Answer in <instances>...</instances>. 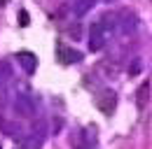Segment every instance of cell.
I'll list each match as a JSON object with an SVG mask.
<instances>
[{"label": "cell", "mask_w": 152, "mask_h": 149, "mask_svg": "<svg viewBox=\"0 0 152 149\" xmlns=\"http://www.w3.org/2000/svg\"><path fill=\"white\" fill-rule=\"evenodd\" d=\"M12 79V65L7 61H0V84H7Z\"/></svg>", "instance_id": "cell-10"}, {"label": "cell", "mask_w": 152, "mask_h": 149, "mask_svg": "<svg viewBox=\"0 0 152 149\" xmlns=\"http://www.w3.org/2000/svg\"><path fill=\"white\" fill-rule=\"evenodd\" d=\"M14 112L19 114V116H33L35 114V100L28 95V93H17V98H14Z\"/></svg>", "instance_id": "cell-2"}, {"label": "cell", "mask_w": 152, "mask_h": 149, "mask_svg": "<svg viewBox=\"0 0 152 149\" xmlns=\"http://www.w3.org/2000/svg\"><path fill=\"white\" fill-rule=\"evenodd\" d=\"M42 142H45V140H40V137H35V135H28V137H21L19 149H40Z\"/></svg>", "instance_id": "cell-9"}, {"label": "cell", "mask_w": 152, "mask_h": 149, "mask_svg": "<svg viewBox=\"0 0 152 149\" xmlns=\"http://www.w3.org/2000/svg\"><path fill=\"white\" fill-rule=\"evenodd\" d=\"M0 130H2L7 137H19V135H21L19 124L12 121V119H5V116H0Z\"/></svg>", "instance_id": "cell-7"}, {"label": "cell", "mask_w": 152, "mask_h": 149, "mask_svg": "<svg viewBox=\"0 0 152 149\" xmlns=\"http://www.w3.org/2000/svg\"><path fill=\"white\" fill-rule=\"evenodd\" d=\"M19 21H21V26H28V12H21V14H19Z\"/></svg>", "instance_id": "cell-14"}, {"label": "cell", "mask_w": 152, "mask_h": 149, "mask_svg": "<svg viewBox=\"0 0 152 149\" xmlns=\"http://www.w3.org/2000/svg\"><path fill=\"white\" fill-rule=\"evenodd\" d=\"M119 30L124 33V35H131L133 30H136V26H138V19H136V14L133 12H124L122 14V19H119Z\"/></svg>", "instance_id": "cell-6"}, {"label": "cell", "mask_w": 152, "mask_h": 149, "mask_svg": "<svg viewBox=\"0 0 152 149\" xmlns=\"http://www.w3.org/2000/svg\"><path fill=\"white\" fill-rule=\"evenodd\" d=\"M56 54H58V61H61L63 65H70V63H80V61H82V54H80V51H73V49L66 47V44H58Z\"/></svg>", "instance_id": "cell-5"}, {"label": "cell", "mask_w": 152, "mask_h": 149, "mask_svg": "<svg viewBox=\"0 0 152 149\" xmlns=\"http://www.w3.org/2000/svg\"><path fill=\"white\" fill-rule=\"evenodd\" d=\"M94 2H96V0H77V5H75V14H77V17L87 14V12L94 7Z\"/></svg>", "instance_id": "cell-11"}, {"label": "cell", "mask_w": 152, "mask_h": 149, "mask_svg": "<svg viewBox=\"0 0 152 149\" xmlns=\"http://www.w3.org/2000/svg\"><path fill=\"white\" fill-rule=\"evenodd\" d=\"M68 35L73 37V40H82V26H80V23H73V26L68 28Z\"/></svg>", "instance_id": "cell-12"}, {"label": "cell", "mask_w": 152, "mask_h": 149, "mask_svg": "<svg viewBox=\"0 0 152 149\" xmlns=\"http://www.w3.org/2000/svg\"><path fill=\"white\" fill-rule=\"evenodd\" d=\"M94 103H96V107H98V112H103V114H113L115 107H117V93H115L113 89H103V91L96 93Z\"/></svg>", "instance_id": "cell-1"}, {"label": "cell", "mask_w": 152, "mask_h": 149, "mask_svg": "<svg viewBox=\"0 0 152 149\" xmlns=\"http://www.w3.org/2000/svg\"><path fill=\"white\" fill-rule=\"evenodd\" d=\"M17 63L23 68L26 74H33L35 68H38V58H35L33 51H19V54H17Z\"/></svg>", "instance_id": "cell-4"}, {"label": "cell", "mask_w": 152, "mask_h": 149, "mask_svg": "<svg viewBox=\"0 0 152 149\" xmlns=\"http://www.w3.org/2000/svg\"><path fill=\"white\" fill-rule=\"evenodd\" d=\"M148 98H150V82H143V84L136 89V107H138V110H145Z\"/></svg>", "instance_id": "cell-8"}, {"label": "cell", "mask_w": 152, "mask_h": 149, "mask_svg": "<svg viewBox=\"0 0 152 149\" xmlns=\"http://www.w3.org/2000/svg\"><path fill=\"white\" fill-rule=\"evenodd\" d=\"M103 47H105V30L96 21V23H91V28H89V49L91 51H101Z\"/></svg>", "instance_id": "cell-3"}, {"label": "cell", "mask_w": 152, "mask_h": 149, "mask_svg": "<svg viewBox=\"0 0 152 149\" xmlns=\"http://www.w3.org/2000/svg\"><path fill=\"white\" fill-rule=\"evenodd\" d=\"M105 2H110V0H105Z\"/></svg>", "instance_id": "cell-16"}, {"label": "cell", "mask_w": 152, "mask_h": 149, "mask_svg": "<svg viewBox=\"0 0 152 149\" xmlns=\"http://www.w3.org/2000/svg\"><path fill=\"white\" fill-rule=\"evenodd\" d=\"M138 72H140V61L136 58V61L131 63V68H129V77H136Z\"/></svg>", "instance_id": "cell-13"}, {"label": "cell", "mask_w": 152, "mask_h": 149, "mask_svg": "<svg viewBox=\"0 0 152 149\" xmlns=\"http://www.w3.org/2000/svg\"><path fill=\"white\" fill-rule=\"evenodd\" d=\"M7 2H10V0H0V5H2V7H5V5H7Z\"/></svg>", "instance_id": "cell-15"}]
</instances>
